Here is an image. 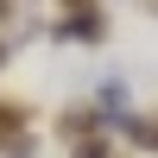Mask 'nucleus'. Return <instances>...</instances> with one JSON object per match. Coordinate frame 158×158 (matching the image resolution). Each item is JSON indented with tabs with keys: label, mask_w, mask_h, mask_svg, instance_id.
Listing matches in <instances>:
<instances>
[{
	"label": "nucleus",
	"mask_w": 158,
	"mask_h": 158,
	"mask_svg": "<svg viewBox=\"0 0 158 158\" xmlns=\"http://www.w3.org/2000/svg\"><path fill=\"white\" fill-rule=\"evenodd\" d=\"M57 38H108V19H101L95 6H82V19H63Z\"/></svg>",
	"instance_id": "f257e3e1"
},
{
	"label": "nucleus",
	"mask_w": 158,
	"mask_h": 158,
	"mask_svg": "<svg viewBox=\"0 0 158 158\" xmlns=\"http://www.w3.org/2000/svg\"><path fill=\"white\" fill-rule=\"evenodd\" d=\"M57 6H70V13H82V6H95V0H57Z\"/></svg>",
	"instance_id": "f03ea898"
},
{
	"label": "nucleus",
	"mask_w": 158,
	"mask_h": 158,
	"mask_svg": "<svg viewBox=\"0 0 158 158\" xmlns=\"http://www.w3.org/2000/svg\"><path fill=\"white\" fill-rule=\"evenodd\" d=\"M6 19H13V0H0V25H6Z\"/></svg>",
	"instance_id": "7ed1b4c3"
},
{
	"label": "nucleus",
	"mask_w": 158,
	"mask_h": 158,
	"mask_svg": "<svg viewBox=\"0 0 158 158\" xmlns=\"http://www.w3.org/2000/svg\"><path fill=\"white\" fill-rule=\"evenodd\" d=\"M0 63H6V38H0Z\"/></svg>",
	"instance_id": "20e7f679"
}]
</instances>
